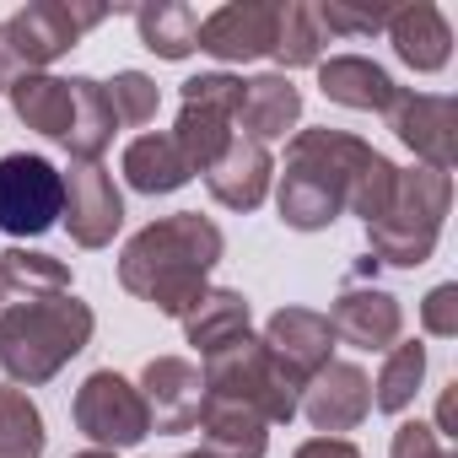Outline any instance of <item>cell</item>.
Instances as JSON below:
<instances>
[{"mask_svg":"<svg viewBox=\"0 0 458 458\" xmlns=\"http://www.w3.org/2000/svg\"><path fill=\"white\" fill-rule=\"evenodd\" d=\"M226 254V238L221 226L199 210H173V216H157L151 226L124 243L119 254V286L130 297H140L146 308L167 313V318H183L210 286V270L221 265Z\"/></svg>","mask_w":458,"mask_h":458,"instance_id":"obj_1","label":"cell"},{"mask_svg":"<svg viewBox=\"0 0 458 458\" xmlns=\"http://www.w3.org/2000/svg\"><path fill=\"white\" fill-rule=\"evenodd\" d=\"M377 146H367L361 135L351 130H297L292 146H286V167L281 183H276V210L292 233H324L345 216V199H351V183L356 173L367 167Z\"/></svg>","mask_w":458,"mask_h":458,"instance_id":"obj_2","label":"cell"},{"mask_svg":"<svg viewBox=\"0 0 458 458\" xmlns=\"http://www.w3.org/2000/svg\"><path fill=\"white\" fill-rule=\"evenodd\" d=\"M92 329L98 318L76 292L6 302L0 308V372L17 388H44L92 345Z\"/></svg>","mask_w":458,"mask_h":458,"instance_id":"obj_3","label":"cell"},{"mask_svg":"<svg viewBox=\"0 0 458 458\" xmlns=\"http://www.w3.org/2000/svg\"><path fill=\"white\" fill-rule=\"evenodd\" d=\"M453 210V173H431V167H399L394 199L388 210L367 226V259L372 265H394V270H415L437 254L442 221Z\"/></svg>","mask_w":458,"mask_h":458,"instance_id":"obj_4","label":"cell"},{"mask_svg":"<svg viewBox=\"0 0 458 458\" xmlns=\"http://www.w3.org/2000/svg\"><path fill=\"white\" fill-rule=\"evenodd\" d=\"M98 22H108V6H65V0H33L17 17H6L0 22V92L71 55Z\"/></svg>","mask_w":458,"mask_h":458,"instance_id":"obj_5","label":"cell"},{"mask_svg":"<svg viewBox=\"0 0 458 458\" xmlns=\"http://www.w3.org/2000/svg\"><path fill=\"white\" fill-rule=\"evenodd\" d=\"M199 377H205V399H221V404H243V410H254L265 426H286L292 415H297V388L276 372V361H270V351H265V340L249 329L243 340H233V345H221V351H210L205 356V367H199Z\"/></svg>","mask_w":458,"mask_h":458,"instance_id":"obj_6","label":"cell"},{"mask_svg":"<svg viewBox=\"0 0 458 458\" xmlns=\"http://www.w3.org/2000/svg\"><path fill=\"white\" fill-rule=\"evenodd\" d=\"M238 103H243V76H189L183 81V103H178V124L167 130L183 151V162L194 173H205L238 135Z\"/></svg>","mask_w":458,"mask_h":458,"instance_id":"obj_7","label":"cell"},{"mask_svg":"<svg viewBox=\"0 0 458 458\" xmlns=\"http://www.w3.org/2000/svg\"><path fill=\"white\" fill-rule=\"evenodd\" d=\"M71 415H76V431L103 447V453H119V447H140L151 437V415H146V399L130 377H119L114 367L92 372L76 399H71Z\"/></svg>","mask_w":458,"mask_h":458,"instance_id":"obj_8","label":"cell"},{"mask_svg":"<svg viewBox=\"0 0 458 458\" xmlns=\"http://www.w3.org/2000/svg\"><path fill=\"white\" fill-rule=\"evenodd\" d=\"M65 210V178L49 157L12 151L0 157V233L6 238H38Z\"/></svg>","mask_w":458,"mask_h":458,"instance_id":"obj_9","label":"cell"},{"mask_svg":"<svg viewBox=\"0 0 458 458\" xmlns=\"http://www.w3.org/2000/svg\"><path fill=\"white\" fill-rule=\"evenodd\" d=\"M60 178H65L60 221H65L71 243L76 249H108L114 233L124 226V194H119L114 173L103 162H71V173H60Z\"/></svg>","mask_w":458,"mask_h":458,"instance_id":"obj_10","label":"cell"},{"mask_svg":"<svg viewBox=\"0 0 458 458\" xmlns=\"http://www.w3.org/2000/svg\"><path fill=\"white\" fill-rule=\"evenodd\" d=\"M259 340H265L276 372H281L297 394L335 361V329H329V318L313 313V308H281V313H270V324H265Z\"/></svg>","mask_w":458,"mask_h":458,"instance_id":"obj_11","label":"cell"},{"mask_svg":"<svg viewBox=\"0 0 458 458\" xmlns=\"http://www.w3.org/2000/svg\"><path fill=\"white\" fill-rule=\"evenodd\" d=\"M276 28H281V0H233L199 22L194 49H205L221 65H243L276 55Z\"/></svg>","mask_w":458,"mask_h":458,"instance_id":"obj_12","label":"cell"},{"mask_svg":"<svg viewBox=\"0 0 458 458\" xmlns=\"http://www.w3.org/2000/svg\"><path fill=\"white\" fill-rule=\"evenodd\" d=\"M388 130L420 157V167L431 173H453V157H458V103L453 98H437V92H404L394 98L388 108Z\"/></svg>","mask_w":458,"mask_h":458,"instance_id":"obj_13","label":"cell"},{"mask_svg":"<svg viewBox=\"0 0 458 458\" xmlns=\"http://www.w3.org/2000/svg\"><path fill=\"white\" fill-rule=\"evenodd\" d=\"M335 340H345L351 351H394L404 335V308L394 292L367 286V281H345V292L335 297V308L324 313Z\"/></svg>","mask_w":458,"mask_h":458,"instance_id":"obj_14","label":"cell"},{"mask_svg":"<svg viewBox=\"0 0 458 458\" xmlns=\"http://www.w3.org/2000/svg\"><path fill=\"white\" fill-rule=\"evenodd\" d=\"M140 399L151 415V431H194L205 415V377L183 356H151L140 367Z\"/></svg>","mask_w":458,"mask_h":458,"instance_id":"obj_15","label":"cell"},{"mask_svg":"<svg viewBox=\"0 0 458 458\" xmlns=\"http://www.w3.org/2000/svg\"><path fill=\"white\" fill-rule=\"evenodd\" d=\"M297 410L313 420V431L324 437H340V431H356L367 415H372V377L356 367V361H329L297 399Z\"/></svg>","mask_w":458,"mask_h":458,"instance_id":"obj_16","label":"cell"},{"mask_svg":"<svg viewBox=\"0 0 458 458\" xmlns=\"http://www.w3.org/2000/svg\"><path fill=\"white\" fill-rule=\"evenodd\" d=\"M270 183H276V157H270V146L243 140V135H233V146H226V151L205 167V189H210V199L226 205V210H259L265 194H270Z\"/></svg>","mask_w":458,"mask_h":458,"instance_id":"obj_17","label":"cell"},{"mask_svg":"<svg viewBox=\"0 0 458 458\" xmlns=\"http://www.w3.org/2000/svg\"><path fill=\"white\" fill-rule=\"evenodd\" d=\"M318 92L356 114H388L399 98V81L367 55H335V60H318Z\"/></svg>","mask_w":458,"mask_h":458,"instance_id":"obj_18","label":"cell"},{"mask_svg":"<svg viewBox=\"0 0 458 458\" xmlns=\"http://www.w3.org/2000/svg\"><path fill=\"white\" fill-rule=\"evenodd\" d=\"M302 119V92L292 87V76L265 71L254 81H243V103H238V135L243 140H286V130H297Z\"/></svg>","mask_w":458,"mask_h":458,"instance_id":"obj_19","label":"cell"},{"mask_svg":"<svg viewBox=\"0 0 458 458\" xmlns=\"http://www.w3.org/2000/svg\"><path fill=\"white\" fill-rule=\"evenodd\" d=\"M383 33H388L394 55L410 71H442L447 55H453V28H447V17L431 6V0H415V6L388 12V28Z\"/></svg>","mask_w":458,"mask_h":458,"instance_id":"obj_20","label":"cell"},{"mask_svg":"<svg viewBox=\"0 0 458 458\" xmlns=\"http://www.w3.org/2000/svg\"><path fill=\"white\" fill-rule=\"evenodd\" d=\"M194 431H199L205 458H265V447H270V426L254 410L221 404V399H205V415Z\"/></svg>","mask_w":458,"mask_h":458,"instance_id":"obj_21","label":"cell"},{"mask_svg":"<svg viewBox=\"0 0 458 458\" xmlns=\"http://www.w3.org/2000/svg\"><path fill=\"white\" fill-rule=\"evenodd\" d=\"M124 183L130 189H140V194H173V189H183L189 178H194V167L183 162V151H178V140L167 135V130H157V135H135L130 146H124Z\"/></svg>","mask_w":458,"mask_h":458,"instance_id":"obj_22","label":"cell"},{"mask_svg":"<svg viewBox=\"0 0 458 458\" xmlns=\"http://www.w3.org/2000/svg\"><path fill=\"white\" fill-rule=\"evenodd\" d=\"M249 297L243 292H233V286H210L189 313H183V335H189V345L199 351V356H210V351H221V345H233V340H243L249 335Z\"/></svg>","mask_w":458,"mask_h":458,"instance_id":"obj_23","label":"cell"},{"mask_svg":"<svg viewBox=\"0 0 458 458\" xmlns=\"http://www.w3.org/2000/svg\"><path fill=\"white\" fill-rule=\"evenodd\" d=\"M12 114L28 124V130H38L44 140H71V81L65 76H49V71H38V76H22L12 92Z\"/></svg>","mask_w":458,"mask_h":458,"instance_id":"obj_24","label":"cell"},{"mask_svg":"<svg viewBox=\"0 0 458 458\" xmlns=\"http://www.w3.org/2000/svg\"><path fill=\"white\" fill-rule=\"evenodd\" d=\"M114 108H108V87L92 76H71V162H98L114 146Z\"/></svg>","mask_w":458,"mask_h":458,"instance_id":"obj_25","label":"cell"},{"mask_svg":"<svg viewBox=\"0 0 458 458\" xmlns=\"http://www.w3.org/2000/svg\"><path fill=\"white\" fill-rule=\"evenodd\" d=\"M135 33L157 60H189L199 38V12L183 6V0H157V6L135 12Z\"/></svg>","mask_w":458,"mask_h":458,"instance_id":"obj_26","label":"cell"},{"mask_svg":"<svg viewBox=\"0 0 458 458\" xmlns=\"http://www.w3.org/2000/svg\"><path fill=\"white\" fill-rule=\"evenodd\" d=\"M420 383H426V345H420V340H399L394 351H383V372H377V383H372V410L404 415V410L415 404Z\"/></svg>","mask_w":458,"mask_h":458,"instance_id":"obj_27","label":"cell"},{"mask_svg":"<svg viewBox=\"0 0 458 458\" xmlns=\"http://www.w3.org/2000/svg\"><path fill=\"white\" fill-rule=\"evenodd\" d=\"M44 410L17 383H0V458H44Z\"/></svg>","mask_w":458,"mask_h":458,"instance_id":"obj_28","label":"cell"},{"mask_svg":"<svg viewBox=\"0 0 458 458\" xmlns=\"http://www.w3.org/2000/svg\"><path fill=\"white\" fill-rule=\"evenodd\" d=\"M0 276H6L12 297H60V292H71L65 259L38 254V249H6L0 254Z\"/></svg>","mask_w":458,"mask_h":458,"instance_id":"obj_29","label":"cell"},{"mask_svg":"<svg viewBox=\"0 0 458 458\" xmlns=\"http://www.w3.org/2000/svg\"><path fill=\"white\" fill-rule=\"evenodd\" d=\"M270 60H281L286 71H302V65L324 60V33L313 22V6H302V0H281V28H276V55Z\"/></svg>","mask_w":458,"mask_h":458,"instance_id":"obj_30","label":"cell"},{"mask_svg":"<svg viewBox=\"0 0 458 458\" xmlns=\"http://www.w3.org/2000/svg\"><path fill=\"white\" fill-rule=\"evenodd\" d=\"M103 87H108L114 124L140 130V124H151V119H157V108H162V87H157L146 71H119V76H114V81H103Z\"/></svg>","mask_w":458,"mask_h":458,"instance_id":"obj_31","label":"cell"},{"mask_svg":"<svg viewBox=\"0 0 458 458\" xmlns=\"http://www.w3.org/2000/svg\"><path fill=\"white\" fill-rule=\"evenodd\" d=\"M394 183H399V167L383 157V151H372L367 157V167L356 173V183H351V199H345V210H356L367 226L388 210V199H394Z\"/></svg>","mask_w":458,"mask_h":458,"instance_id":"obj_32","label":"cell"},{"mask_svg":"<svg viewBox=\"0 0 458 458\" xmlns=\"http://www.w3.org/2000/svg\"><path fill=\"white\" fill-rule=\"evenodd\" d=\"M313 22H318V33H324V38H329V33L372 38V33H383V28H388V12H383V6L356 12V6H345V0H324V6H313Z\"/></svg>","mask_w":458,"mask_h":458,"instance_id":"obj_33","label":"cell"},{"mask_svg":"<svg viewBox=\"0 0 458 458\" xmlns=\"http://www.w3.org/2000/svg\"><path fill=\"white\" fill-rule=\"evenodd\" d=\"M420 324H426V335H437V340H453V335H458V286H453V281H442V286L426 292Z\"/></svg>","mask_w":458,"mask_h":458,"instance_id":"obj_34","label":"cell"},{"mask_svg":"<svg viewBox=\"0 0 458 458\" xmlns=\"http://www.w3.org/2000/svg\"><path fill=\"white\" fill-rule=\"evenodd\" d=\"M388 458H453V453H447V442L426 420H404V426H394Z\"/></svg>","mask_w":458,"mask_h":458,"instance_id":"obj_35","label":"cell"},{"mask_svg":"<svg viewBox=\"0 0 458 458\" xmlns=\"http://www.w3.org/2000/svg\"><path fill=\"white\" fill-rule=\"evenodd\" d=\"M292 458H361V447L345 442V437H308Z\"/></svg>","mask_w":458,"mask_h":458,"instance_id":"obj_36","label":"cell"},{"mask_svg":"<svg viewBox=\"0 0 458 458\" xmlns=\"http://www.w3.org/2000/svg\"><path fill=\"white\" fill-rule=\"evenodd\" d=\"M71 458H114V453H103V447H87V453H71Z\"/></svg>","mask_w":458,"mask_h":458,"instance_id":"obj_37","label":"cell"},{"mask_svg":"<svg viewBox=\"0 0 458 458\" xmlns=\"http://www.w3.org/2000/svg\"><path fill=\"white\" fill-rule=\"evenodd\" d=\"M6 297H12V292H6V276H0V308H6Z\"/></svg>","mask_w":458,"mask_h":458,"instance_id":"obj_38","label":"cell"},{"mask_svg":"<svg viewBox=\"0 0 458 458\" xmlns=\"http://www.w3.org/2000/svg\"><path fill=\"white\" fill-rule=\"evenodd\" d=\"M183 458H205V453H199V447H194V453H183Z\"/></svg>","mask_w":458,"mask_h":458,"instance_id":"obj_39","label":"cell"}]
</instances>
